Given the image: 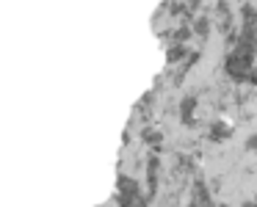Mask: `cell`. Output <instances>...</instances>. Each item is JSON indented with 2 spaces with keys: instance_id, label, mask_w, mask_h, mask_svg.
I'll list each match as a JSON object with an SVG mask.
<instances>
[{
  "instance_id": "3957f363",
  "label": "cell",
  "mask_w": 257,
  "mask_h": 207,
  "mask_svg": "<svg viewBox=\"0 0 257 207\" xmlns=\"http://www.w3.org/2000/svg\"><path fill=\"white\" fill-rule=\"evenodd\" d=\"M194 105H196V100L194 97H185L183 100V105H180V116H183V122H191V111H194Z\"/></svg>"
},
{
  "instance_id": "9c48e42d",
  "label": "cell",
  "mask_w": 257,
  "mask_h": 207,
  "mask_svg": "<svg viewBox=\"0 0 257 207\" xmlns=\"http://www.w3.org/2000/svg\"><path fill=\"white\" fill-rule=\"evenodd\" d=\"M246 149H251V152H254V149H257V135H251V138H249V141H246Z\"/></svg>"
},
{
  "instance_id": "52a82bcc",
  "label": "cell",
  "mask_w": 257,
  "mask_h": 207,
  "mask_svg": "<svg viewBox=\"0 0 257 207\" xmlns=\"http://www.w3.org/2000/svg\"><path fill=\"white\" fill-rule=\"evenodd\" d=\"M185 56V50H183V47H172V50H169V61H177V58H183Z\"/></svg>"
},
{
  "instance_id": "ba28073f",
  "label": "cell",
  "mask_w": 257,
  "mask_h": 207,
  "mask_svg": "<svg viewBox=\"0 0 257 207\" xmlns=\"http://www.w3.org/2000/svg\"><path fill=\"white\" fill-rule=\"evenodd\" d=\"M188 34H191L188 28H180V31H177V34H174V36H177V42H185V39H188Z\"/></svg>"
},
{
  "instance_id": "7a4b0ae2",
  "label": "cell",
  "mask_w": 257,
  "mask_h": 207,
  "mask_svg": "<svg viewBox=\"0 0 257 207\" xmlns=\"http://www.w3.org/2000/svg\"><path fill=\"white\" fill-rule=\"evenodd\" d=\"M229 133H232V127H229L227 122H213V130H210V138H213V141L229 138Z\"/></svg>"
},
{
  "instance_id": "6da1fadb",
  "label": "cell",
  "mask_w": 257,
  "mask_h": 207,
  "mask_svg": "<svg viewBox=\"0 0 257 207\" xmlns=\"http://www.w3.org/2000/svg\"><path fill=\"white\" fill-rule=\"evenodd\" d=\"M224 69H227V75H232L235 80H243L246 75L251 72V56H246V53H232V56L227 58V64H224Z\"/></svg>"
},
{
  "instance_id": "5b68a950",
  "label": "cell",
  "mask_w": 257,
  "mask_h": 207,
  "mask_svg": "<svg viewBox=\"0 0 257 207\" xmlns=\"http://www.w3.org/2000/svg\"><path fill=\"white\" fill-rule=\"evenodd\" d=\"M257 23V12L251 6H243V25H254Z\"/></svg>"
},
{
  "instance_id": "8992f818",
  "label": "cell",
  "mask_w": 257,
  "mask_h": 207,
  "mask_svg": "<svg viewBox=\"0 0 257 207\" xmlns=\"http://www.w3.org/2000/svg\"><path fill=\"white\" fill-rule=\"evenodd\" d=\"M194 31H196L199 36H207V31H210V23H207V20H199V23L194 25Z\"/></svg>"
},
{
  "instance_id": "277c9868",
  "label": "cell",
  "mask_w": 257,
  "mask_h": 207,
  "mask_svg": "<svg viewBox=\"0 0 257 207\" xmlns=\"http://www.w3.org/2000/svg\"><path fill=\"white\" fill-rule=\"evenodd\" d=\"M194 201H199V204H207V190H205V185L202 182H196V188H194Z\"/></svg>"
}]
</instances>
